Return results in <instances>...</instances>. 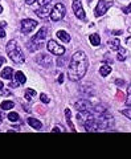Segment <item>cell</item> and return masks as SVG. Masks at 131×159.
I'll return each mask as SVG.
<instances>
[{
    "mask_svg": "<svg viewBox=\"0 0 131 159\" xmlns=\"http://www.w3.org/2000/svg\"><path fill=\"white\" fill-rule=\"evenodd\" d=\"M87 66H89L87 56L84 52H76L72 56L70 62H69V70H68L69 80H72V81H79L86 74Z\"/></svg>",
    "mask_w": 131,
    "mask_h": 159,
    "instance_id": "cell-1",
    "label": "cell"
},
{
    "mask_svg": "<svg viewBox=\"0 0 131 159\" xmlns=\"http://www.w3.org/2000/svg\"><path fill=\"white\" fill-rule=\"evenodd\" d=\"M7 55L9 56V58L12 60L13 62H16V64H23L25 60L16 40H9V42L7 44Z\"/></svg>",
    "mask_w": 131,
    "mask_h": 159,
    "instance_id": "cell-2",
    "label": "cell"
},
{
    "mask_svg": "<svg viewBox=\"0 0 131 159\" xmlns=\"http://www.w3.org/2000/svg\"><path fill=\"white\" fill-rule=\"evenodd\" d=\"M45 39H47V28H41V29H40L39 32L32 37L29 44H28V47H29L28 48L29 52H35V50L40 49L41 45H42V41H44Z\"/></svg>",
    "mask_w": 131,
    "mask_h": 159,
    "instance_id": "cell-3",
    "label": "cell"
},
{
    "mask_svg": "<svg viewBox=\"0 0 131 159\" xmlns=\"http://www.w3.org/2000/svg\"><path fill=\"white\" fill-rule=\"evenodd\" d=\"M66 15V8L62 3H57L55 7L50 9V13H49V19L52 21H60L62 20Z\"/></svg>",
    "mask_w": 131,
    "mask_h": 159,
    "instance_id": "cell-4",
    "label": "cell"
},
{
    "mask_svg": "<svg viewBox=\"0 0 131 159\" xmlns=\"http://www.w3.org/2000/svg\"><path fill=\"white\" fill-rule=\"evenodd\" d=\"M36 27H37V21L33 19H24L20 23V29H21V32L24 33V35L31 33Z\"/></svg>",
    "mask_w": 131,
    "mask_h": 159,
    "instance_id": "cell-5",
    "label": "cell"
},
{
    "mask_svg": "<svg viewBox=\"0 0 131 159\" xmlns=\"http://www.w3.org/2000/svg\"><path fill=\"white\" fill-rule=\"evenodd\" d=\"M47 48L52 55H56V56H62L65 53V48L62 45H60L56 40H49L47 44Z\"/></svg>",
    "mask_w": 131,
    "mask_h": 159,
    "instance_id": "cell-6",
    "label": "cell"
},
{
    "mask_svg": "<svg viewBox=\"0 0 131 159\" xmlns=\"http://www.w3.org/2000/svg\"><path fill=\"white\" fill-rule=\"evenodd\" d=\"M113 5L111 1H105V0H99L98 4H97L95 9H94V15L97 16V18H101V16H103L105 13L109 11V8Z\"/></svg>",
    "mask_w": 131,
    "mask_h": 159,
    "instance_id": "cell-7",
    "label": "cell"
},
{
    "mask_svg": "<svg viewBox=\"0 0 131 159\" xmlns=\"http://www.w3.org/2000/svg\"><path fill=\"white\" fill-rule=\"evenodd\" d=\"M74 107L77 112H93V105L87 99H79L74 104Z\"/></svg>",
    "mask_w": 131,
    "mask_h": 159,
    "instance_id": "cell-8",
    "label": "cell"
},
{
    "mask_svg": "<svg viewBox=\"0 0 131 159\" xmlns=\"http://www.w3.org/2000/svg\"><path fill=\"white\" fill-rule=\"evenodd\" d=\"M73 12H74V15L79 20H84L86 18V13H85V11H84L81 0H73Z\"/></svg>",
    "mask_w": 131,
    "mask_h": 159,
    "instance_id": "cell-9",
    "label": "cell"
},
{
    "mask_svg": "<svg viewBox=\"0 0 131 159\" xmlns=\"http://www.w3.org/2000/svg\"><path fill=\"white\" fill-rule=\"evenodd\" d=\"M36 62H37L39 65H41V66H44V68H52V65H53L52 57H50L49 55H47V53H41V55H39L37 57H36Z\"/></svg>",
    "mask_w": 131,
    "mask_h": 159,
    "instance_id": "cell-10",
    "label": "cell"
},
{
    "mask_svg": "<svg viewBox=\"0 0 131 159\" xmlns=\"http://www.w3.org/2000/svg\"><path fill=\"white\" fill-rule=\"evenodd\" d=\"M50 9H52V8L48 4V5H41V8H40V9H36L35 12L37 16H40V18H45V16H49Z\"/></svg>",
    "mask_w": 131,
    "mask_h": 159,
    "instance_id": "cell-11",
    "label": "cell"
},
{
    "mask_svg": "<svg viewBox=\"0 0 131 159\" xmlns=\"http://www.w3.org/2000/svg\"><path fill=\"white\" fill-rule=\"evenodd\" d=\"M13 80H15V82H17L19 85H24L25 82H27V78H25L24 73L20 72V70L13 73Z\"/></svg>",
    "mask_w": 131,
    "mask_h": 159,
    "instance_id": "cell-12",
    "label": "cell"
},
{
    "mask_svg": "<svg viewBox=\"0 0 131 159\" xmlns=\"http://www.w3.org/2000/svg\"><path fill=\"white\" fill-rule=\"evenodd\" d=\"M27 122H28V125H29L31 127H33L35 130H40L42 127V123L39 121L37 118H33V117H29L27 119Z\"/></svg>",
    "mask_w": 131,
    "mask_h": 159,
    "instance_id": "cell-13",
    "label": "cell"
},
{
    "mask_svg": "<svg viewBox=\"0 0 131 159\" xmlns=\"http://www.w3.org/2000/svg\"><path fill=\"white\" fill-rule=\"evenodd\" d=\"M1 77L4 80H12L13 78V69L11 66H7L1 70Z\"/></svg>",
    "mask_w": 131,
    "mask_h": 159,
    "instance_id": "cell-14",
    "label": "cell"
},
{
    "mask_svg": "<svg viewBox=\"0 0 131 159\" xmlns=\"http://www.w3.org/2000/svg\"><path fill=\"white\" fill-rule=\"evenodd\" d=\"M57 37L64 42H70V35L68 32H65V31H58L57 32Z\"/></svg>",
    "mask_w": 131,
    "mask_h": 159,
    "instance_id": "cell-15",
    "label": "cell"
},
{
    "mask_svg": "<svg viewBox=\"0 0 131 159\" xmlns=\"http://www.w3.org/2000/svg\"><path fill=\"white\" fill-rule=\"evenodd\" d=\"M110 73H111V66H110V65H102V66L99 68V74H101L102 77H106Z\"/></svg>",
    "mask_w": 131,
    "mask_h": 159,
    "instance_id": "cell-16",
    "label": "cell"
},
{
    "mask_svg": "<svg viewBox=\"0 0 131 159\" xmlns=\"http://www.w3.org/2000/svg\"><path fill=\"white\" fill-rule=\"evenodd\" d=\"M116 52H118V53H116V60H118V61H124V60H126L127 52H126V49H124V48L119 47Z\"/></svg>",
    "mask_w": 131,
    "mask_h": 159,
    "instance_id": "cell-17",
    "label": "cell"
},
{
    "mask_svg": "<svg viewBox=\"0 0 131 159\" xmlns=\"http://www.w3.org/2000/svg\"><path fill=\"white\" fill-rule=\"evenodd\" d=\"M119 47H121V41H119V39H111L109 41V48H111V50H118Z\"/></svg>",
    "mask_w": 131,
    "mask_h": 159,
    "instance_id": "cell-18",
    "label": "cell"
},
{
    "mask_svg": "<svg viewBox=\"0 0 131 159\" xmlns=\"http://www.w3.org/2000/svg\"><path fill=\"white\" fill-rule=\"evenodd\" d=\"M90 42H92V45L94 47H98L99 44H101V37H99V35H97V33H93V35H90Z\"/></svg>",
    "mask_w": 131,
    "mask_h": 159,
    "instance_id": "cell-19",
    "label": "cell"
},
{
    "mask_svg": "<svg viewBox=\"0 0 131 159\" xmlns=\"http://www.w3.org/2000/svg\"><path fill=\"white\" fill-rule=\"evenodd\" d=\"M65 115H66V121H68L69 127L74 131V126H73V122H72V112H70V109H65Z\"/></svg>",
    "mask_w": 131,
    "mask_h": 159,
    "instance_id": "cell-20",
    "label": "cell"
},
{
    "mask_svg": "<svg viewBox=\"0 0 131 159\" xmlns=\"http://www.w3.org/2000/svg\"><path fill=\"white\" fill-rule=\"evenodd\" d=\"M13 106H15V104H13L12 101H3L1 105H0L1 110H11V109H13Z\"/></svg>",
    "mask_w": 131,
    "mask_h": 159,
    "instance_id": "cell-21",
    "label": "cell"
},
{
    "mask_svg": "<svg viewBox=\"0 0 131 159\" xmlns=\"http://www.w3.org/2000/svg\"><path fill=\"white\" fill-rule=\"evenodd\" d=\"M8 119H9V122H19L20 115L16 112H11L9 114H8Z\"/></svg>",
    "mask_w": 131,
    "mask_h": 159,
    "instance_id": "cell-22",
    "label": "cell"
},
{
    "mask_svg": "<svg viewBox=\"0 0 131 159\" xmlns=\"http://www.w3.org/2000/svg\"><path fill=\"white\" fill-rule=\"evenodd\" d=\"M35 94H36V92L33 89H27L25 90V99H27V101H31V98Z\"/></svg>",
    "mask_w": 131,
    "mask_h": 159,
    "instance_id": "cell-23",
    "label": "cell"
},
{
    "mask_svg": "<svg viewBox=\"0 0 131 159\" xmlns=\"http://www.w3.org/2000/svg\"><path fill=\"white\" fill-rule=\"evenodd\" d=\"M40 99H41V102H44V104H49V97H48L47 94H44V93H41L40 94Z\"/></svg>",
    "mask_w": 131,
    "mask_h": 159,
    "instance_id": "cell-24",
    "label": "cell"
},
{
    "mask_svg": "<svg viewBox=\"0 0 131 159\" xmlns=\"http://www.w3.org/2000/svg\"><path fill=\"white\" fill-rule=\"evenodd\" d=\"M121 113H122V114H123V115H126L127 118H130V119H131V107H127V109H123Z\"/></svg>",
    "mask_w": 131,
    "mask_h": 159,
    "instance_id": "cell-25",
    "label": "cell"
},
{
    "mask_svg": "<svg viewBox=\"0 0 131 159\" xmlns=\"http://www.w3.org/2000/svg\"><path fill=\"white\" fill-rule=\"evenodd\" d=\"M36 1H37L40 5H48L52 3V0H36Z\"/></svg>",
    "mask_w": 131,
    "mask_h": 159,
    "instance_id": "cell-26",
    "label": "cell"
},
{
    "mask_svg": "<svg viewBox=\"0 0 131 159\" xmlns=\"http://www.w3.org/2000/svg\"><path fill=\"white\" fill-rule=\"evenodd\" d=\"M57 64H58V66H64V65H65V58L60 57L58 61H57Z\"/></svg>",
    "mask_w": 131,
    "mask_h": 159,
    "instance_id": "cell-27",
    "label": "cell"
},
{
    "mask_svg": "<svg viewBox=\"0 0 131 159\" xmlns=\"http://www.w3.org/2000/svg\"><path fill=\"white\" fill-rule=\"evenodd\" d=\"M0 37H5V31H4V27H1L0 25Z\"/></svg>",
    "mask_w": 131,
    "mask_h": 159,
    "instance_id": "cell-28",
    "label": "cell"
},
{
    "mask_svg": "<svg viewBox=\"0 0 131 159\" xmlns=\"http://www.w3.org/2000/svg\"><path fill=\"white\" fill-rule=\"evenodd\" d=\"M115 84H116V85H118V86H122V85H124V82H123V81H122V80H121V78H118V80H115Z\"/></svg>",
    "mask_w": 131,
    "mask_h": 159,
    "instance_id": "cell-29",
    "label": "cell"
},
{
    "mask_svg": "<svg viewBox=\"0 0 131 159\" xmlns=\"http://www.w3.org/2000/svg\"><path fill=\"white\" fill-rule=\"evenodd\" d=\"M123 12H126V13H130L131 12V3L129 4V7H127V8H123Z\"/></svg>",
    "mask_w": 131,
    "mask_h": 159,
    "instance_id": "cell-30",
    "label": "cell"
},
{
    "mask_svg": "<svg viewBox=\"0 0 131 159\" xmlns=\"http://www.w3.org/2000/svg\"><path fill=\"white\" fill-rule=\"evenodd\" d=\"M64 82V74H60L58 76V84H62Z\"/></svg>",
    "mask_w": 131,
    "mask_h": 159,
    "instance_id": "cell-31",
    "label": "cell"
},
{
    "mask_svg": "<svg viewBox=\"0 0 131 159\" xmlns=\"http://www.w3.org/2000/svg\"><path fill=\"white\" fill-rule=\"evenodd\" d=\"M35 1H36V0H25V3H27L28 5H32Z\"/></svg>",
    "mask_w": 131,
    "mask_h": 159,
    "instance_id": "cell-32",
    "label": "cell"
},
{
    "mask_svg": "<svg viewBox=\"0 0 131 159\" xmlns=\"http://www.w3.org/2000/svg\"><path fill=\"white\" fill-rule=\"evenodd\" d=\"M4 61H5V58H3L1 56H0V68H1V65L4 64Z\"/></svg>",
    "mask_w": 131,
    "mask_h": 159,
    "instance_id": "cell-33",
    "label": "cell"
},
{
    "mask_svg": "<svg viewBox=\"0 0 131 159\" xmlns=\"http://www.w3.org/2000/svg\"><path fill=\"white\" fill-rule=\"evenodd\" d=\"M122 31H113V35H121Z\"/></svg>",
    "mask_w": 131,
    "mask_h": 159,
    "instance_id": "cell-34",
    "label": "cell"
},
{
    "mask_svg": "<svg viewBox=\"0 0 131 159\" xmlns=\"http://www.w3.org/2000/svg\"><path fill=\"white\" fill-rule=\"evenodd\" d=\"M127 93H129V97H131V84H130L129 89H127Z\"/></svg>",
    "mask_w": 131,
    "mask_h": 159,
    "instance_id": "cell-35",
    "label": "cell"
},
{
    "mask_svg": "<svg viewBox=\"0 0 131 159\" xmlns=\"http://www.w3.org/2000/svg\"><path fill=\"white\" fill-rule=\"evenodd\" d=\"M127 105H129V106L131 107V97H129V98H127Z\"/></svg>",
    "mask_w": 131,
    "mask_h": 159,
    "instance_id": "cell-36",
    "label": "cell"
},
{
    "mask_svg": "<svg viewBox=\"0 0 131 159\" xmlns=\"http://www.w3.org/2000/svg\"><path fill=\"white\" fill-rule=\"evenodd\" d=\"M53 133H60V129L58 127H55V129H53Z\"/></svg>",
    "mask_w": 131,
    "mask_h": 159,
    "instance_id": "cell-37",
    "label": "cell"
},
{
    "mask_svg": "<svg viewBox=\"0 0 131 159\" xmlns=\"http://www.w3.org/2000/svg\"><path fill=\"white\" fill-rule=\"evenodd\" d=\"M3 118H4V115H3V113L0 112V122H3Z\"/></svg>",
    "mask_w": 131,
    "mask_h": 159,
    "instance_id": "cell-38",
    "label": "cell"
},
{
    "mask_svg": "<svg viewBox=\"0 0 131 159\" xmlns=\"http://www.w3.org/2000/svg\"><path fill=\"white\" fill-rule=\"evenodd\" d=\"M3 88H4V84H3V82H1V81H0V90H1V89H3Z\"/></svg>",
    "mask_w": 131,
    "mask_h": 159,
    "instance_id": "cell-39",
    "label": "cell"
},
{
    "mask_svg": "<svg viewBox=\"0 0 131 159\" xmlns=\"http://www.w3.org/2000/svg\"><path fill=\"white\" fill-rule=\"evenodd\" d=\"M130 41H131V36H130V37H129V39L126 40V42H130Z\"/></svg>",
    "mask_w": 131,
    "mask_h": 159,
    "instance_id": "cell-40",
    "label": "cell"
},
{
    "mask_svg": "<svg viewBox=\"0 0 131 159\" xmlns=\"http://www.w3.org/2000/svg\"><path fill=\"white\" fill-rule=\"evenodd\" d=\"M3 12V7H1V5H0V13H1Z\"/></svg>",
    "mask_w": 131,
    "mask_h": 159,
    "instance_id": "cell-41",
    "label": "cell"
},
{
    "mask_svg": "<svg viewBox=\"0 0 131 159\" xmlns=\"http://www.w3.org/2000/svg\"><path fill=\"white\" fill-rule=\"evenodd\" d=\"M87 1H92V0H87Z\"/></svg>",
    "mask_w": 131,
    "mask_h": 159,
    "instance_id": "cell-42",
    "label": "cell"
}]
</instances>
